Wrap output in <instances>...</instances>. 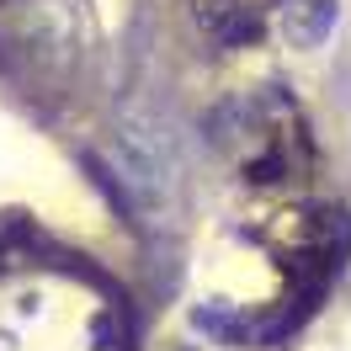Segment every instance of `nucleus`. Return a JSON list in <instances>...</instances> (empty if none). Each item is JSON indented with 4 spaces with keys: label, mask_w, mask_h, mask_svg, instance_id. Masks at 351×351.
Returning <instances> with one entry per match:
<instances>
[{
    "label": "nucleus",
    "mask_w": 351,
    "mask_h": 351,
    "mask_svg": "<svg viewBox=\"0 0 351 351\" xmlns=\"http://www.w3.org/2000/svg\"><path fill=\"white\" fill-rule=\"evenodd\" d=\"M335 16H341V0H298V5H287V16H282L287 48H319L335 32Z\"/></svg>",
    "instance_id": "1"
},
{
    "label": "nucleus",
    "mask_w": 351,
    "mask_h": 351,
    "mask_svg": "<svg viewBox=\"0 0 351 351\" xmlns=\"http://www.w3.org/2000/svg\"><path fill=\"white\" fill-rule=\"evenodd\" d=\"M192 330L213 335V341H223V346H240V341H250V335H256V330L245 325V319H234L223 304H197V308H192Z\"/></svg>",
    "instance_id": "2"
}]
</instances>
